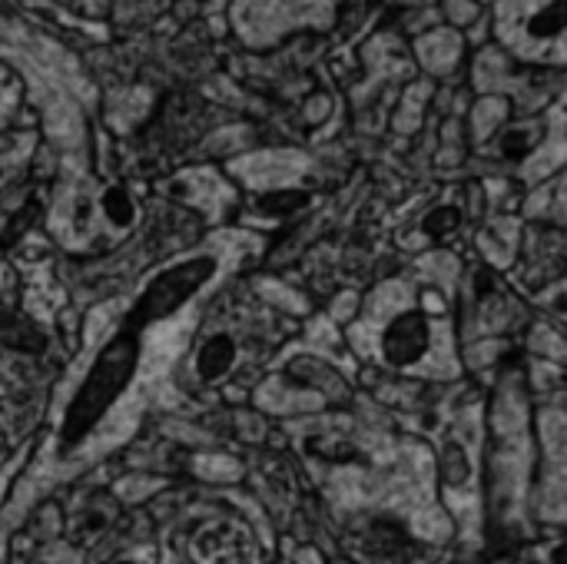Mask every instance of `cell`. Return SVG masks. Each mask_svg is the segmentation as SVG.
<instances>
[{"instance_id": "cell-1", "label": "cell", "mask_w": 567, "mask_h": 564, "mask_svg": "<svg viewBox=\"0 0 567 564\" xmlns=\"http://www.w3.org/2000/svg\"><path fill=\"white\" fill-rule=\"evenodd\" d=\"M147 325H140L137 319H127V325L109 338L106 349L100 353V359L93 362L73 408H70V422L73 428H86L93 425L113 402L124 395V389L130 385L137 366H140V335Z\"/></svg>"}, {"instance_id": "cell-2", "label": "cell", "mask_w": 567, "mask_h": 564, "mask_svg": "<svg viewBox=\"0 0 567 564\" xmlns=\"http://www.w3.org/2000/svg\"><path fill=\"white\" fill-rule=\"evenodd\" d=\"M212 276H216V260L212 256H193V260H183V263L163 269L140 292L130 319H137L140 325H153V322L180 312Z\"/></svg>"}, {"instance_id": "cell-3", "label": "cell", "mask_w": 567, "mask_h": 564, "mask_svg": "<svg viewBox=\"0 0 567 564\" xmlns=\"http://www.w3.org/2000/svg\"><path fill=\"white\" fill-rule=\"evenodd\" d=\"M431 349V325L425 319V312L408 309L398 312L385 332H382V359L392 369H408L415 362H421Z\"/></svg>"}, {"instance_id": "cell-4", "label": "cell", "mask_w": 567, "mask_h": 564, "mask_svg": "<svg viewBox=\"0 0 567 564\" xmlns=\"http://www.w3.org/2000/svg\"><path fill=\"white\" fill-rule=\"evenodd\" d=\"M233 366H236V343H233V335H225V332L209 335L206 343H202V349H199V356H196L199 379L216 382L222 376H230Z\"/></svg>"}, {"instance_id": "cell-5", "label": "cell", "mask_w": 567, "mask_h": 564, "mask_svg": "<svg viewBox=\"0 0 567 564\" xmlns=\"http://www.w3.org/2000/svg\"><path fill=\"white\" fill-rule=\"evenodd\" d=\"M366 544L382 557V561H402V557H408V551H412V534H408V528L405 525H398V521H389V518H379V521H372V528H369V534H366Z\"/></svg>"}, {"instance_id": "cell-6", "label": "cell", "mask_w": 567, "mask_h": 564, "mask_svg": "<svg viewBox=\"0 0 567 564\" xmlns=\"http://www.w3.org/2000/svg\"><path fill=\"white\" fill-rule=\"evenodd\" d=\"M567 34V0H547L528 21V37L534 44H554Z\"/></svg>"}, {"instance_id": "cell-7", "label": "cell", "mask_w": 567, "mask_h": 564, "mask_svg": "<svg viewBox=\"0 0 567 564\" xmlns=\"http://www.w3.org/2000/svg\"><path fill=\"white\" fill-rule=\"evenodd\" d=\"M286 379H292L296 389H315V392H325V395L343 392V379H338L328 366L315 362V359H296L286 369Z\"/></svg>"}, {"instance_id": "cell-8", "label": "cell", "mask_w": 567, "mask_h": 564, "mask_svg": "<svg viewBox=\"0 0 567 564\" xmlns=\"http://www.w3.org/2000/svg\"><path fill=\"white\" fill-rule=\"evenodd\" d=\"M438 472H441V482L448 488H465L472 482V459H468V448L459 441V438H448L441 445V456H438Z\"/></svg>"}, {"instance_id": "cell-9", "label": "cell", "mask_w": 567, "mask_h": 564, "mask_svg": "<svg viewBox=\"0 0 567 564\" xmlns=\"http://www.w3.org/2000/svg\"><path fill=\"white\" fill-rule=\"evenodd\" d=\"M103 212L117 226H130L134 222V199H130V193L120 189V186L106 189L103 193Z\"/></svg>"}, {"instance_id": "cell-10", "label": "cell", "mask_w": 567, "mask_h": 564, "mask_svg": "<svg viewBox=\"0 0 567 564\" xmlns=\"http://www.w3.org/2000/svg\"><path fill=\"white\" fill-rule=\"evenodd\" d=\"M302 203H305V193H299V189H273L263 199V209L269 216H286V212H299Z\"/></svg>"}, {"instance_id": "cell-11", "label": "cell", "mask_w": 567, "mask_h": 564, "mask_svg": "<svg viewBox=\"0 0 567 564\" xmlns=\"http://www.w3.org/2000/svg\"><path fill=\"white\" fill-rule=\"evenodd\" d=\"M459 226V212L455 209H435L428 219H425V230L431 233V237H444L448 230H455Z\"/></svg>"}, {"instance_id": "cell-12", "label": "cell", "mask_w": 567, "mask_h": 564, "mask_svg": "<svg viewBox=\"0 0 567 564\" xmlns=\"http://www.w3.org/2000/svg\"><path fill=\"white\" fill-rule=\"evenodd\" d=\"M547 557H551V564H567V541H560V544H554Z\"/></svg>"}]
</instances>
